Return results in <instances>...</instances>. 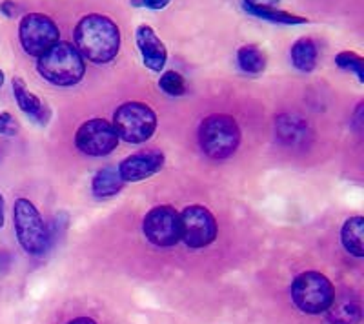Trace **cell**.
Returning <instances> with one entry per match:
<instances>
[{
  "mask_svg": "<svg viewBox=\"0 0 364 324\" xmlns=\"http://www.w3.org/2000/svg\"><path fill=\"white\" fill-rule=\"evenodd\" d=\"M75 48L91 64H109L120 50L119 26L102 13H90L75 26Z\"/></svg>",
  "mask_w": 364,
  "mask_h": 324,
  "instance_id": "1",
  "label": "cell"
},
{
  "mask_svg": "<svg viewBox=\"0 0 364 324\" xmlns=\"http://www.w3.org/2000/svg\"><path fill=\"white\" fill-rule=\"evenodd\" d=\"M37 71L42 79L53 86L70 87L84 79L86 60L71 42L58 40L37 57Z\"/></svg>",
  "mask_w": 364,
  "mask_h": 324,
  "instance_id": "2",
  "label": "cell"
},
{
  "mask_svg": "<svg viewBox=\"0 0 364 324\" xmlns=\"http://www.w3.org/2000/svg\"><path fill=\"white\" fill-rule=\"evenodd\" d=\"M199 144L213 161L232 157L240 144V128L232 115L215 113L206 117L199 126Z\"/></svg>",
  "mask_w": 364,
  "mask_h": 324,
  "instance_id": "3",
  "label": "cell"
},
{
  "mask_svg": "<svg viewBox=\"0 0 364 324\" xmlns=\"http://www.w3.org/2000/svg\"><path fill=\"white\" fill-rule=\"evenodd\" d=\"M13 225H15L18 244L22 246L26 254L38 257V255H44L50 249V230H48L41 212L31 200L24 199V197L15 200Z\"/></svg>",
  "mask_w": 364,
  "mask_h": 324,
  "instance_id": "4",
  "label": "cell"
},
{
  "mask_svg": "<svg viewBox=\"0 0 364 324\" xmlns=\"http://www.w3.org/2000/svg\"><path fill=\"white\" fill-rule=\"evenodd\" d=\"M112 124L119 139L129 144H142L154 137L157 129V113L146 102L129 100L115 109Z\"/></svg>",
  "mask_w": 364,
  "mask_h": 324,
  "instance_id": "5",
  "label": "cell"
},
{
  "mask_svg": "<svg viewBox=\"0 0 364 324\" xmlns=\"http://www.w3.org/2000/svg\"><path fill=\"white\" fill-rule=\"evenodd\" d=\"M333 297L336 288L326 275L318 271H304L291 283V301L302 313H324L330 308Z\"/></svg>",
  "mask_w": 364,
  "mask_h": 324,
  "instance_id": "6",
  "label": "cell"
},
{
  "mask_svg": "<svg viewBox=\"0 0 364 324\" xmlns=\"http://www.w3.org/2000/svg\"><path fill=\"white\" fill-rule=\"evenodd\" d=\"M18 40L26 53L41 57L60 40V29L57 22L44 13H28L18 24Z\"/></svg>",
  "mask_w": 364,
  "mask_h": 324,
  "instance_id": "7",
  "label": "cell"
},
{
  "mask_svg": "<svg viewBox=\"0 0 364 324\" xmlns=\"http://www.w3.org/2000/svg\"><path fill=\"white\" fill-rule=\"evenodd\" d=\"M217 239L215 215L203 206L191 204L181 213V241L191 249L206 248Z\"/></svg>",
  "mask_w": 364,
  "mask_h": 324,
  "instance_id": "8",
  "label": "cell"
},
{
  "mask_svg": "<svg viewBox=\"0 0 364 324\" xmlns=\"http://www.w3.org/2000/svg\"><path fill=\"white\" fill-rule=\"evenodd\" d=\"M146 239L159 248H171L181 241V213L168 204L149 210L142 222Z\"/></svg>",
  "mask_w": 364,
  "mask_h": 324,
  "instance_id": "9",
  "label": "cell"
},
{
  "mask_svg": "<svg viewBox=\"0 0 364 324\" xmlns=\"http://www.w3.org/2000/svg\"><path fill=\"white\" fill-rule=\"evenodd\" d=\"M119 141L115 128L106 119H90L80 124L75 135V146L87 157H106L115 151Z\"/></svg>",
  "mask_w": 364,
  "mask_h": 324,
  "instance_id": "10",
  "label": "cell"
},
{
  "mask_svg": "<svg viewBox=\"0 0 364 324\" xmlns=\"http://www.w3.org/2000/svg\"><path fill=\"white\" fill-rule=\"evenodd\" d=\"M164 155L157 150H144L128 155L119 164V175L124 183H141L157 175L164 168Z\"/></svg>",
  "mask_w": 364,
  "mask_h": 324,
  "instance_id": "11",
  "label": "cell"
},
{
  "mask_svg": "<svg viewBox=\"0 0 364 324\" xmlns=\"http://www.w3.org/2000/svg\"><path fill=\"white\" fill-rule=\"evenodd\" d=\"M135 42L144 66L155 73H161L168 60V50L161 37L155 33V29L148 24H141L135 31Z\"/></svg>",
  "mask_w": 364,
  "mask_h": 324,
  "instance_id": "12",
  "label": "cell"
},
{
  "mask_svg": "<svg viewBox=\"0 0 364 324\" xmlns=\"http://www.w3.org/2000/svg\"><path fill=\"white\" fill-rule=\"evenodd\" d=\"M13 95H15V100H17L18 108L29 117L33 119L35 122H38L41 126H46L51 119V109L48 108L44 100L41 97L35 95L33 92H29V87L26 86V82L18 77L13 79Z\"/></svg>",
  "mask_w": 364,
  "mask_h": 324,
  "instance_id": "13",
  "label": "cell"
},
{
  "mask_svg": "<svg viewBox=\"0 0 364 324\" xmlns=\"http://www.w3.org/2000/svg\"><path fill=\"white\" fill-rule=\"evenodd\" d=\"M326 319L330 324H359L363 312H360V303L352 291H343L331 301L326 312Z\"/></svg>",
  "mask_w": 364,
  "mask_h": 324,
  "instance_id": "14",
  "label": "cell"
},
{
  "mask_svg": "<svg viewBox=\"0 0 364 324\" xmlns=\"http://www.w3.org/2000/svg\"><path fill=\"white\" fill-rule=\"evenodd\" d=\"M277 137L288 146H304L310 139V128L301 117L279 115L275 121Z\"/></svg>",
  "mask_w": 364,
  "mask_h": 324,
  "instance_id": "15",
  "label": "cell"
},
{
  "mask_svg": "<svg viewBox=\"0 0 364 324\" xmlns=\"http://www.w3.org/2000/svg\"><path fill=\"white\" fill-rule=\"evenodd\" d=\"M341 242L348 254L353 257H364V217H350L341 230Z\"/></svg>",
  "mask_w": 364,
  "mask_h": 324,
  "instance_id": "16",
  "label": "cell"
},
{
  "mask_svg": "<svg viewBox=\"0 0 364 324\" xmlns=\"http://www.w3.org/2000/svg\"><path fill=\"white\" fill-rule=\"evenodd\" d=\"M124 180L119 175V170L115 168H102L95 173L93 180H91V191L97 199H109V197L119 195L122 188H124Z\"/></svg>",
  "mask_w": 364,
  "mask_h": 324,
  "instance_id": "17",
  "label": "cell"
},
{
  "mask_svg": "<svg viewBox=\"0 0 364 324\" xmlns=\"http://www.w3.org/2000/svg\"><path fill=\"white\" fill-rule=\"evenodd\" d=\"M291 64L297 68L302 73H310L317 66L318 50L314 38L301 37L299 40L294 42V46L290 50Z\"/></svg>",
  "mask_w": 364,
  "mask_h": 324,
  "instance_id": "18",
  "label": "cell"
},
{
  "mask_svg": "<svg viewBox=\"0 0 364 324\" xmlns=\"http://www.w3.org/2000/svg\"><path fill=\"white\" fill-rule=\"evenodd\" d=\"M237 63L239 68L248 75H261L262 71L266 70V53L262 50H259L253 44L248 46H240L237 51Z\"/></svg>",
  "mask_w": 364,
  "mask_h": 324,
  "instance_id": "19",
  "label": "cell"
},
{
  "mask_svg": "<svg viewBox=\"0 0 364 324\" xmlns=\"http://www.w3.org/2000/svg\"><path fill=\"white\" fill-rule=\"evenodd\" d=\"M248 13H252L253 17L262 18V21L275 22V24H286V26H295V24H306V18L299 17V15H294V13L282 11V9L277 8H246Z\"/></svg>",
  "mask_w": 364,
  "mask_h": 324,
  "instance_id": "20",
  "label": "cell"
},
{
  "mask_svg": "<svg viewBox=\"0 0 364 324\" xmlns=\"http://www.w3.org/2000/svg\"><path fill=\"white\" fill-rule=\"evenodd\" d=\"M336 64L344 71H350L359 82H364V58L355 51H341L336 55Z\"/></svg>",
  "mask_w": 364,
  "mask_h": 324,
  "instance_id": "21",
  "label": "cell"
},
{
  "mask_svg": "<svg viewBox=\"0 0 364 324\" xmlns=\"http://www.w3.org/2000/svg\"><path fill=\"white\" fill-rule=\"evenodd\" d=\"M159 87H161L166 95L182 97L186 93V80L177 71H164L161 79H159Z\"/></svg>",
  "mask_w": 364,
  "mask_h": 324,
  "instance_id": "22",
  "label": "cell"
},
{
  "mask_svg": "<svg viewBox=\"0 0 364 324\" xmlns=\"http://www.w3.org/2000/svg\"><path fill=\"white\" fill-rule=\"evenodd\" d=\"M18 124L17 121L13 119L11 113L0 112V135H6V137H13L17 135Z\"/></svg>",
  "mask_w": 364,
  "mask_h": 324,
  "instance_id": "23",
  "label": "cell"
},
{
  "mask_svg": "<svg viewBox=\"0 0 364 324\" xmlns=\"http://www.w3.org/2000/svg\"><path fill=\"white\" fill-rule=\"evenodd\" d=\"M133 8H144V9H164L166 6L170 4L171 0H129Z\"/></svg>",
  "mask_w": 364,
  "mask_h": 324,
  "instance_id": "24",
  "label": "cell"
},
{
  "mask_svg": "<svg viewBox=\"0 0 364 324\" xmlns=\"http://www.w3.org/2000/svg\"><path fill=\"white\" fill-rule=\"evenodd\" d=\"M281 0H245L246 8H277Z\"/></svg>",
  "mask_w": 364,
  "mask_h": 324,
  "instance_id": "25",
  "label": "cell"
},
{
  "mask_svg": "<svg viewBox=\"0 0 364 324\" xmlns=\"http://www.w3.org/2000/svg\"><path fill=\"white\" fill-rule=\"evenodd\" d=\"M0 11L4 13L6 17H13V2H11V0H4V2L0 4Z\"/></svg>",
  "mask_w": 364,
  "mask_h": 324,
  "instance_id": "26",
  "label": "cell"
},
{
  "mask_svg": "<svg viewBox=\"0 0 364 324\" xmlns=\"http://www.w3.org/2000/svg\"><path fill=\"white\" fill-rule=\"evenodd\" d=\"M68 324H97V323L93 319H90V317H77V319L70 320Z\"/></svg>",
  "mask_w": 364,
  "mask_h": 324,
  "instance_id": "27",
  "label": "cell"
},
{
  "mask_svg": "<svg viewBox=\"0 0 364 324\" xmlns=\"http://www.w3.org/2000/svg\"><path fill=\"white\" fill-rule=\"evenodd\" d=\"M4 226V197L0 195V228Z\"/></svg>",
  "mask_w": 364,
  "mask_h": 324,
  "instance_id": "28",
  "label": "cell"
},
{
  "mask_svg": "<svg viewBox=\"0 0 364 324\" xmlns=\"http://www.w3.org/2000/svg\"><path fill=\"white\" fill-rule=\"evenodd\" d=\"M4 86V71L0 70V87Z\"/></svg>",
  "mask_w": 364,
  "mask_h": 324,
  "instance_id": "29",
  "label": "cell"
}]
</instances>
